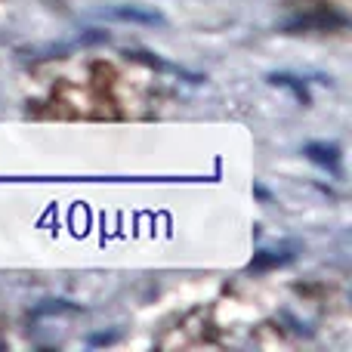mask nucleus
<instances>
[{"label":"nucleus","mask_w":352,"mask_h":352,"mask_svg":"<svg viewBox=\"0 0 352 352\" xmlns=\"http://www.w3.org/2000/svg\"><path fill=\"white\" fill-rule=\"evenodd\" d=\"M306 152H309L312 161H318V164H328L331 170H337V148L334 146H309Z\"/></svg>","instance_id":"1"}]
</instances>
